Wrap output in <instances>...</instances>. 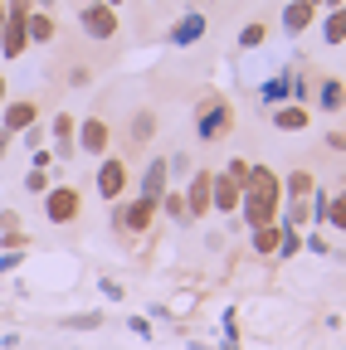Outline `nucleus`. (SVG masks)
Returning a JSON list of instances; mask_svg holds the SVG:
<instances>
[{"instance_id": "f257e3e1", "label": "nucleus", "mask_w": 346, "mask_h": 350, "mask_svg": "<svg viewBox=\"0 0 346 350\" xmlns=\"http://www.w3.org/2000/svg\"><path fill=\"white\" fill-rule=\"evenodd\" d=\"M29 10H34V0H5V25H0V54H5L10 64L29 49Z\"/></svg>"}, {"instance_id": "f03ea898", "label": "nucleus", "mask_w": 346, "mask_h": 350, "mask_svg": "<svg viewBox=\"0 0 346 350\" xmlns=\"http://www.w3.org/2000/svg\"><path fill=\"white\" fill-rule=\"evenodd\" d=\"M78 209H83V200H78L73 185H54V190L45 195V219H49V224H73Z\"/></svg>"}, {"instance_id": "7ed1b4c3", "label": "nucleus", "mask_w": 346, "mask_h": 350, "mask_svg": "<svg viewBox=\"0 0 346 350\" xmlns=\"http://www.w3.org/2000/svg\"><path fill=\"white\" fill-rule=\"evenodd\" d=\"M78 25H83V34H88V39H117V15H112V5H103V0L83 5V10H78Z\"/></svg>"}, {"instance_id": "20e7f679", "label": "nucleus", "mask_w": 346, "mask_h": 350, "mask_svg": "<svg viewBox=\"0 0 346 350\" xmlns=\"http://www.w3.org/2000/svg\"><path fill=\"white\" fill-rule=\"evenodd\" d=\"M230 126H234V107L220 98V103H210V107L200 112V122H195V137H200V142H214V137H225Z\"/></svg>"}, {"instance_id": "39448f33", "label": "nucleus", "mask_w": 346, "mask_h": 350, "mask_svg": "<svg viewBox=\"0 0 346 350\" xmlns=\"http://www.w3.org/2000/svg\"><path fill=\"white\" fill-rule=\"evenodd\" d=\"M122 190H127V165H122V156H103V165H98V195H103V200H122Z\"/></svg>"}, {"instance_id": "423d86ee", "label": "nucleus", "mask_w": 346, "mask_h": 350, "mask_svg": "<svg viewBox=\"0 0 346 350\" xmlns=\"http://www.w3.org/2000/svg\"><path fill=\"white\" fill-rule=\"evenodd\" d=\"M210 180H214L210 170H195V175H190V185L181 190V195H186V219L210 214Z\"/></svg>"}, {"instance_id": "0eeeda50", "label": "nucleus", "mask_w": 346, "mask_h": 350, "mask_svg": "<svg viewBox=\"0 0 346 350\" xmlns=\"http://www.w3.org/2000/svg\"><path fill=\"white\" fill-rule=\"evenodd\" d=\"M34 117H39V107H34L29 98H20V103H5V112H0V131L20 137V131H29V126H34Z\"/></svg>"}, {"instance_id": "6e6552de", "label": "nucleus", "mask_w": 346, "mask_h": 350, "mask_svg": "<svg viewBox=\"0 0 346 350\" xmlns=\"http://www.w3.org/2000/svg\"><path fill=\"white\" fill-rule=\"evenodd\" d=\"M108 122L103 117H83V126H78V151H88V156H103L108 151Z\"/></svg>"}, {"instance_id": "1a4fd4ad", "label": "nucleus", "mask_w": 346, "mask_h": 350, "mask_svg": "<svg viewBox=\"0 0 346 350\" xmlns=\"http://www.w3.org/2000/svg\"><path fill=\"white\" fill-rule=\"evenodd\" d=\"M151 214H156V204L137 195L132 204H127V209L117 214V229H127V234H147V229H151Z\"/></svg>"}, {"instance_id": "9d476101", "label": "nucleus", "mask_w": 346, "mask_h": 350, "mask_svg": "<svg viewBox=\"0 0 346 350\" xmlns=\"http://www.w3.org/2000/svg\"><path fill=\"white\" fill-rule=\"evenodd\" d=\"M166 180H171V170H166V156H151L147 161V170H142V200H161L166 195Z\"/></svg>"}, {"instance_id": "9b49d317", "label": "nucleus", "mask_w": 346, "mask_h": 350, "mask_svg": "<svg viewBox=\"0 0 346 350\" xmlns=\"http://www.w3.org/2000/svg\"><path fill=\"white\" fill-rule=\"evenodd\" d=\"M239 185L230 180V175H214V180H210V209H220V214H234L239 209Z\"/></svg>"}, {"instance_id": "f8f14e48", "label": "nucleus", "mask_w": 346, "mask_h": 350, "mask_svg": "<svg viewBox=\"0 0 346 350\" xmlns=\"http://www.w3.org/2000/svg\"><path fill=\"white\" fill-rule=\"evenodd\" d=\"M273 126H278V131H308L312 117H308V107H302V103H283V107L273 112Z\"/></svg>"}, {"instance_id": "ddd939ff", "label": "nucleus", "mask_w": 346, "mask_h": 350, "mask_svg": "<svg viewBox=\"0 0 346 350\" xmlns=\"http://www.w3.org/2000/svg\"><path fill=\"white\" fill-rule=\"evenodd\" d=\"M312 15H317V10L308 5V0H288V5H283V29H288V34H302V29L312 25Z\"/></svg>"}, {"instance_id": "4468645a", "label": "nucleus", "mask_w": 346, "mask_h": 350, "mask_svg": "<svg viewBox=\"0 0 346 350\" xmlns=\"http://www.w3.org/2000/svg\"><path fill=\"white\" fill-rule=\"evenodd\" d=\"M200 34H205V15L190 10L186 20H176V29H171V44H181V49H186V44H195Z\"/></svg>"}, {"instance_id": "2eb2a0df", "label": "nucleus", "mask_w": 346, "mask_h": 350, "mask_svg": "<svg viewBox=\"0 0 346 350\" xmlns=\"http://www.w3.org/2000/svg\"><path fill=\"white\" fill-rule=\"evenodd\" d=\"M25 29H29V44H54V34H59L54 29V15H45V10H29V25Z\"/></svg>"}, {"instance_id": "dca6fc26", "label": "nucleus", "mask_w": 346, "mask_h": 350, "mask_svg": "<svg viewBox=\"0 0 346 350\" xmlns=\"http://www.w3.org/2000/svg\"><path fill=\"white\" fill-rule=\"evenodd\" d=\"M54 142H59V151H64V156H73V146H78V122H73L69 112H59V117H54Z\"/></svg>"}, {"instance_id": "f3484780", "label": "nucleus", "mask_w": 346, "mask_h": 350, "mask_svg": "<svg viewBox=\"0 0 346 350\" xmlns=\"http://www.w3.org/2000/svg\"><path fill=\"white\" fill-rule=\"evenodd\" d=\"M278 234H283V224H278V219H273V224H258V229H249L254 253H273V248H278Z\"/></svg>"}, {"instance_id": "a211bd4d", "label": "nucleus", "mask_w": 346, "mask_h": 350, "mask_svg": "<svg viewBox=\"0 0 346 350\" xmlns=\"http://www.w3.org/2000/svg\"><path fill=\"white\" fill-rule=\"evenodd\" d=\"M317 103H322V112H341V103H346V83H341V78H327L322 93H317Z\"/></svg>"}, {"instance_id": "6ab92c4d", "label": "nucleus", "mask_w": 346, "mask_h": 350, "mask_svg": "<svg viewBox=\"0 0 346 350\" xmlns=\"http://www.w3.org/2000/svg\"><path fill=\"white\" fill-rule=\"evenodd\" d=\"M322 39L327 44H341L346 39V5H332V15L322 20Z\"/></svg>"}, {"instance_id": "aec40b11", "label": "nucleus", "mask_w": 346, "mask_h": 350, "mask_svg": "<svg viewBox=\"0 0 346 350\" xmlns=\"http://www.w3.org/2000/svg\"><path fill=\"white\" fill-rule=\"evenodd\" d=\"M293 93V73H278L273 83H264V88H258V98H264V103H283Z\"/></svg>"}, {"instance_id": "412c9836", "label": "nucleus", "mask_w": 346, "mask_h": 350, "mask_svg": "<svg viewBox=\"0 0 346 350\" xmlns=\"http://www.w3.org/2000/svg\"><path fill=\"white\" fill-rule=\"evenodd\" d=\"M312 185H317V180H312V175H308V170H293V175H288V180H283V190H288V200H302V195H312Z\"/></svg>"}, {"instance_id": "4be33fe9", "label": "nucleus", "mask_w": 346, "mask_h": 350, "mask_svg": "<svg viewBox=\"0 0 346 350\" xmlns=\"http://www.w3.org/2000/svg\"><path fill=\"white\" fill-rule=\"evenodd\" d=\"M108 317L103 312H83V317H64V331H98Z\"/></svg>"}, {"instance_id": "5701e85b", "label": "nucleus", "mask_w": 346, "mask_h": 350, "mask_svg": "<svg viewBox=\"0 0 346 350\" xmlns=\"http://www.w3.org/2000/svg\"><path fill=\"white\" fill-rule=\"evenodd\" d=\"M264 39H269V25H264V20H258V25H244V29H239V49H258Z\"/></svg>"}, {"instance_id": "b1692460", "label": "nucleus", "mask_w": 346, "mask_h": 350, "mask_svg": "<svg viewBox=\"0 0 346 350\" xmlns=\"http://www.w3.org/2000/svg\"><path fill=\"white\" fill-rule=\"evenodd\" d=\"M156 204H166V214L176 219V224H186V195H181V190H166Z\"/></svg>"}, {"instance_id": "393cba45", "label": "nucleus", "mask_w": 346, "mask_h": 350, "mask_svg": "<svg viewBox=\"0 0 346 350\" xmlns=\"http://www.w3.org/2000/svg\"><path fill=\"white\" fill-rule=\"evenodd\" d=\"M327 204H332V195L312 185V204H308V219H317V224H327Z\"/></svg>"}, {"instance_id": "a878e982", "label": "nucleus", "mask_w": 346, "mask_h": 350, "mask_svg": "<svg viewBox=\"0 0 346 350\" xmlns=\"http://www.w3.org/2000/svg\"><path fill=\"white\" fill-rule=\"evenodd\" d=\"M327 224H332V229H346V195H336V200L327 204Z\"/></svg>"}, {"instance_id": "bb28decb", "label": "nucleus", "mask_w": 346, "mask_h": 350, "mask_svg": "<svg viewBox=\"0 0 346 350\" xmlns=\"http://www.w3.org/2000/svg\"><path fill=\"white\" fill-rule=\"evenodd\" d=\"M249 170H254V165H249V161H230V165H225V175H230V180H234V185H239V190H244V185H249Z\"/></svg>"}, {"instance_id": "cd10ccee", "label": "nucleus", "mask_w": 346, "mask_h": 350, "mask_svg": "<svg viewBox=\"0 0 346 350\" xmlns=\"http://www.w3.org/2000/svg\"><path fill=\"white\" fill-rule=\"evenodd\" d=\"M25 190H34V195H45V190H49V180H45V170H29V175H25Z\"/></svg>"}, {"instance_id": "c85d7f7f", "label": "nucleus", "mask_w": 346, "mask_h": 350, "mask_svg": "<svg viewBox=\"0 0 346 350\" xmlns=\"http://www.w3.org/2000/svg\"><path fill=\"white\" fill-rule=\"evenodd\" d=\"M151 126H156V122H151V117L142 112V117L132 122V137H137V142H147V137H151Z\"/></svg>"}, {"instance_id": "c756f323", "label": "nucleus", "mask_w": 346, "mask_h": 350, "mask_svg": "<svg viewBox=\"0 0 346 350\" xmlns=\"http://www.w3.org/2000/svg\"><path fill=\"white\" fill-rule=\"evenodd\" d=\"M5 146H10V131H0V156H5Z\"/></svg>"}, {"instance_id": "7c9ffc66", "label": "nucleus", "mask_w": 346, "mask_h": 350, "mask_svg": "<svg viewBox=\"0 0 346 350\" xmlns=\"http://www.w3.org/2000/svg\"><path fill=\"white\" fill-rule=\"evenodd\" d=\"M0 107H5V78H0Z\"/></svg>"}, {"instance_id": "2f4dec72", "label": "nucleus", "mask_w": 346, "mask_h": 350, "mask_svg": "<svg viewBox=\"0 0 346 350\" xmlns=\"http://www.w3.org/2000/svg\"><path fill=\"white\" fill-rule=\"evenodd\" d=\"M0 25H5V0H0Z\"/></svg>"}, {"instance_id": "473e14b6", "label": "nucleus", "mask_w": 346, "mask_h": 350, "mask_svg": "<svg viewBox=\"0 0 346 350\" xmlns=\"http://www.w3.org/2000/svg\"><path fill=\"white\" fill-rule=\"evenodd\" d=\"M327 5H346V0H327Z\"/></svg>"}, {"instance_id": "72a5a7b5", "label": "nucleus", "mask_w": 346, "mask_h": 350, "mask_svg": "<svg viewBox=\"0 0 346 350\" xmlns=\"http://www.w3.org/2000/svg\"><path fill=\"white\" fill-rule=\"evenodd\" d=\"M103 5H122V0H103Z\"/></svg>"}, {"instance_id": "f704fd0d", "label": "nucleus", "mask_w": 346, "mask_h": 350, "mask_svg": "<svg viewBox=\"0 0 346 350\" xmlns=\"http://www.w3.org/2000/svg\"><path fill=\"white\" fill-rule=\"evenodd\" d=\"M39 5H54V0H39Z\"/></svg>"}, {"instance_id": "c9c22d12", "label": "nucleus", "mask_w": 346, "mask_h": 350, "mask_svg": "<svg viewBox=\"0 0 346 350\" xmlns=\"http://www.w3.org/2000/svg\"><path fill=\"white\" fill-rule=\"evenodd\" d=\"M308 5H317V0H308Z\"/></svg>"}]
</instances>
